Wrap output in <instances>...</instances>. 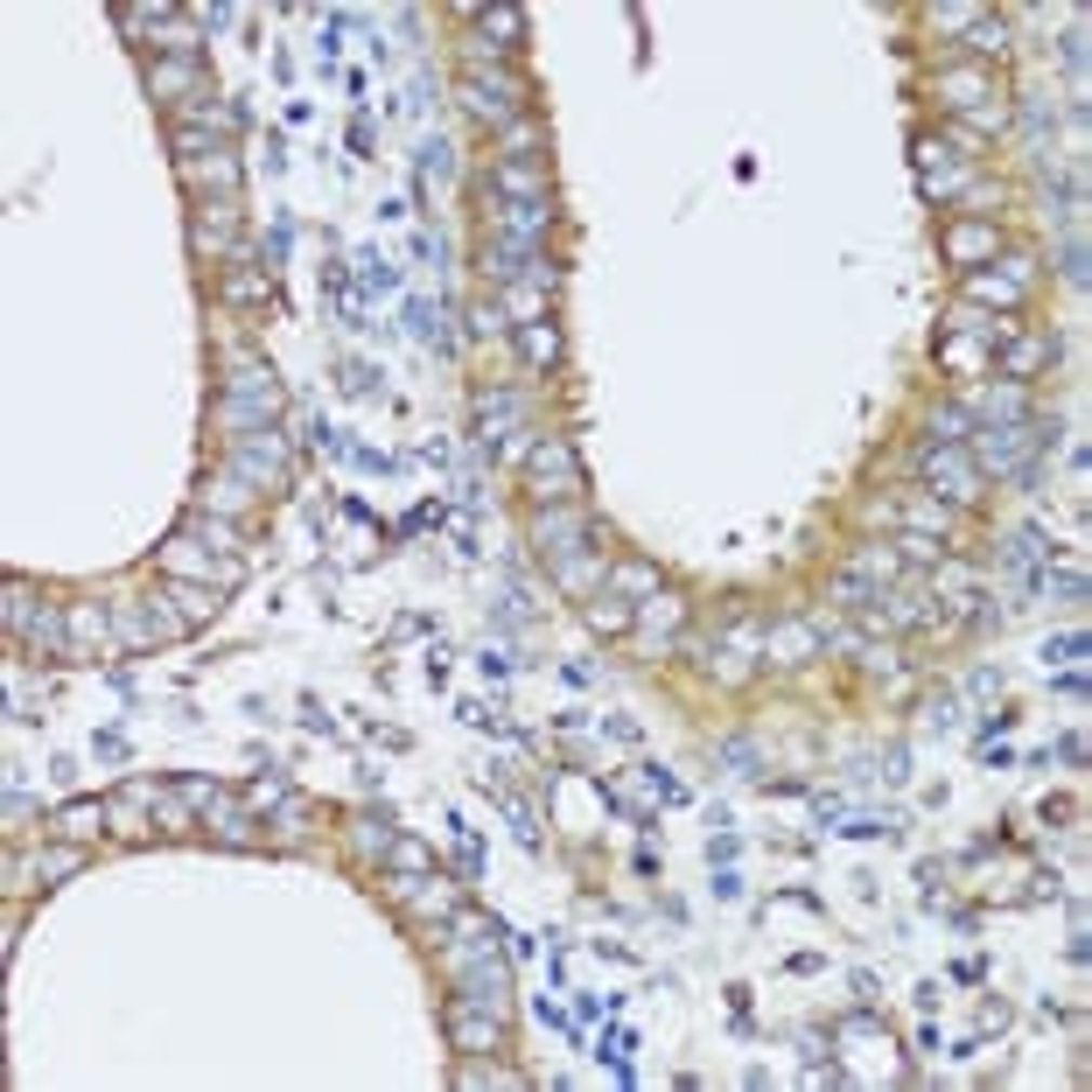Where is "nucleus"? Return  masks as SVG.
Returning <instances> with one entry per match:
<instances>
[{
    "instance_id": "1",
    "label": "nucleus",
    "mask_w": 1092,
    "mask_h": 1092,
    "mask_svg": "<svg viewBox=\"0 0 1092 1092\" xmlns=\"http://www.w3.org/2000/svg\"><path fill=\"white\" fill-rule=\"evenodd\" d=\"M973 449H981V463H973V469H995V477H1023V483H1037V463H1029V449H1043V435H1029L1023 421H1009V427H973Z\"/></svg>"
},
{
    "instance_id": "2",
    "label": "nucleus",
    "mask_w": 1092,
    "mask_h": 1092,
    "mask_svg": "<svg viewBox=\"0 0 1092 1092\" xmlns=\"http://www.w3.org/2000/svg\"><path fill=\"white\" fill-rule=\"evenodd\" d=\"M280 413V386H274V372H259V364H245V372H231L225 378V421L231 427H267Z\"/></svg>"
},
{
    "instance_id": "3",
    "label": "nucleus",
    "mask_w": 1092,
    "mask_h": 1092,
    "mask_svg": "<svg viewBox=\"0 0 1092 1092\" xmlns=\"http://www.w3.org/2000/svg\"><path fill=\"white\" fill-rule=\"evenodd\" d=\"M449 1037H455V1051H463V1057H497V1051H505V1023H497V1009H491V1001H469V995L449 1001Z\"/></svg>"
},
{
    "instance_id": "4",
    "label": "nucleus",
    "mask_w": 1092,
    "mask_h": 1092,
    "mask_svg": "<svg viewBox=\"0 0 1092 1092\" xmlns=\"http://www.w3.org/2000/svg\"><path fill=\"white\" fill-rule=\"evenodd\" d=\"M231 477L239 483H288V449H280V435L274 427H253V435H239L231 441Z\"/></svg>"
},
{
    "instance_id": "5",
    "label": "nucleus",
    "mask_w": 1092,
    "mask_h": 1092,
    "mask_svg": "<svg viewBox=\"0 0 1092 1092\" xmlns=\"http://www.w3.org/2000/svg\"><path fill=\"white\" fill-rule=\"evenodd\" d=\"M463 106L477 112V120L505 126L511 112L525 106V92H519V84H511V78H483V70H469V78H463Z\"/></svg>"
},
{
    "instance_id": "6",
    "label": "nucleus",
    "mask_w": 1092,
    "mask_h": 1092,
    "mask_svg": "<svg viewBox=\"0 0 1092 1092\" xmlns=\"http://www.w3.org/2000/svg\"><path fill=\"white\" fill-rule=\"evenodd\" d=\"M533 483H540V497H574L582 491V463H574V449L560 435L533 449Z\"/></svg>"
},
{
    "instance_id": "7",
    "label": "nucleus",
    "mask_w": 1092,
    "mask_h": 1092,
    "mask_svg": "<svg viewBox=\"0 0 1092 1092\" xmlns=\"http://www.w3.org/2000/svg\"><path fill=\"white\" fill-rule=\"evenodd\" d=\"M924 477L946 483V497H981V469H973L953 441H932V449H924Z\"/></svg>"
},
{
    "instance_id": "8",
    "label": "nucleus",
    "mask_w": 1092,
    "mask_h": 1092,
    "mask_svg": "<svg viewBox=\"0 0 1092 1092\" xmlns=\"http://www.w3.org/2000/svg\"><path fill=\"white\" fill-rule=\"evenodd\" d=\"M189 239H197V253H225V245L239 239V211H231L225 197H217V203H197V217H189Z\"/></svg>"
},
{
    "instance_id": "9",
    "label": "nucleus",
    "mask_w": 1092,
    "mask_h": 1092,
    "mask_svg": "<svg viewBox=\"0 0 1092 1092\" xmlns=\"http://www.w3.org/2000/svg\"><path fill=\"white\" fill-rule=\"evenodd\" d=\"M491 189L505 203H546V169H540V161H497Z\"/></svg>"
},
{
    "instance_id": "10",
    "label": "nucleus",
    "mask_w": 1092,
    "mask_h": 1092,
    "mask_svg": "<svg viewBox=\"0 0 1092 1092\" xmlns=\"http://www.w3.org/2000/svg\"><path fill=\"white\" fill-rule=\"evenodd\" d=\"M183 175H189L197 189H225V197L239 189V161H231V147H225V141H217V147H203V155H189V161H183Z\"/></svg>"
},
{
    "instance_id": "11",
    "label": "nucleus",
    "mask_w": 1092,
    "mask_h": 1092,
    "mask_svg": "<svg viewBox=\"0 0 1092 1092\" xmlns=\"http://www.w3.org/2000/svg\"><path fill=\"white\" fill-rule=\"evenodd\" d=\"M546 203H497V239H511V245H540L546 239Z\"/></svg>"
},
{
    "instance_id": "12",
    "label": "nucleus",
    "mask_w": 1092,
    "mask_h": 1092,
    "mask_svg": "<svg viewBox=\"0 0 1092 1092\" xmlns=\"http://www.w3.org/2000/svg\"><path fill=\"white\" fill-rule=\"evenodd\" d=\"M1023 288H1029V259H1009V274H973L967 280V294L973 302H1023Z\"/></svg>"
},
{
    "instance_id": "13",
    "label": "nucleus",
    "mask_w": 1092,
    "mask_h": 1092,
    "mask_svg": "<svg viewBox=\"0 0 1092 1092\" xmlns=\"http://www.w3.org/2000/svg\"><path fill=\"white\" fill-rule=\"evenodd\" d=\"M519 350H525V364H533V372H546V364H560V330H554V322H519Z\"/></svg>"
},
{
    "instance_id": "14",
    "label": "nucleus",
    "mask_w": 1092,
    "mask_h": 1092,
    "mask_svg": "<svg viewBox=\"0 0 1092 1092\" xmlns=\"http://www.w3.org/2000/svg\"><path fill=\"white\" fill-rule=\"evenodd\" d=\"M946 253L959 259V267H973L981 253H995V225H953L946 231Z\"/></svg>"
},
{
    "instance_id": "15",
    "label": "nucleus",
    "mask_w": 1092,
    "mask_h": 1092,
    "mask_svg": "<svg viewBox=\"0 0 1092 1092\" xmlns=\"http://www.w3.org/2000/svg\"><path fill=\"white\" fill-rule=\"evenodd\" d=\"M197 84H203L197 64H155V70H147V92H161V98H169V92H197Z\"/></svg>"
},
{
    "instance_id": "16",
    "label": "nucleus",
    "mask_w": 1092,
    "mask_h": 1092,
    "mask_svg": "<svg viewBox=\"0 0 1092 1092\" xmlns=\"http://www.w3.org/2000/svg\"><path fill=\"white\" fill-rule=\"evenodd\" d=\"M1043 358H1057V344H1051V336H1029V344H1015V350H1009V364H1001V378H1029V372H1037Z\"/></svg>"
},
{
    "instance_id": "17",
    "label": "nucleus",
    "mask_w": 1092,
    "mask_h": 1092,
    "mask_svg": "<svg viewBox=\"0 0 1092 1092\" xmlns=\"http://www.w3.org/2000/svg\"><path fill=\"white\" fill-rule=\"evenodd\" d=\"M918 161H924V189H953L959 183V169L946 161V147H938V141H918Z\"/></svg>"
},
{
    "instance_id": "18",
    "label": "nucleus",
    "mask_w": 1092,
    "mask_h": 1092,
    "mask_svg": "<svg viewBox=\"0 0 1092 1092\" xmlns=\"http://www.w3.org/2000/svg\"><path fill=\"white\" fill-rule=\"evenodd\" d=\"M407 322H413V336H421V344H435V350L449 344V322H441V308H435V302H413V308H407Z\"/></svg>"
},
{
    "instance_id": "19",
    "label": "nucleus",
    "mask_w": 1092,
    "mask_h": 1092,
    "mask_svg": "<svg viewBox=\"0 0 1092 1092\" xmlns=\"http://www.w3.org/2000/svg\"><path fill=\"white\" fill-rule=\"evenodd\" d=\"M483 36H505V50H511V42H525V14L519 8H483Z\"/></svg>"
},
{
    "instance_id": "20",
    "label": "nucleus",
    "mask_w": 1092,
    "mask_h": 1092,
    "mask_svg": "<svg viewBox=\"0 0 1092 1092\" xmlns=\"http://www.w3.org/2000/svg\"><path fill=\"white\" fill-rule=\"evenodd\" d=\"M267 294H274V288H267V274H245V267H239V274H225V302H267Z\"/></svg>"
},
{
    "instance_id": "21",
    "label": "nucleus",
    "mask_w": 1092,
    "mask_h": 1092,
    "mask_svg": "<svg viewBox=\"0 0 1092 1092\" xmlns=\"http://www.w3.org/2000/svg\"><path fill=\"white\" fill-rule=\"evenodd\" d=\"M588 624H596V630H624V624H630V610H624L616 596H596V602H588Z\"/></svg>"
},
{
    "instance_id": "22",
    "label": "nucleus",
    "mask_w": 1092,
    "mask_h": 1092,
    "mask_svg": "<svg viewBox=\"0 0 1092 1092\" xmlns=\"http://www.w3.org/2000/svg\"><path fill=\"white\" fill-rule=\"evenodd\" d=\"M98 820H106L98 805H64V813H56V826H64V834H98Z\"/></svg>"
},
{
    "instance_id": "23",
    "label": "nucleus",
    "mask_w": 1092,
    "mask_h": 1092,
    "mask_svg": "<svg viewBox=\"0 0 1092 1092\" xmlns=\"http://www.w3.org/2000/svg\"><path fill=\"white\" fill-rule=\"evenodd\" d=\"M350 267H358V280H364V288H392V280H400V274H392V267H386V259H378V253H358V259H350Z\"/></svg>"
},
{
    "instance_id": "24",
    "label": "nucleus",
    "mask_w": 1092,
    "mask_h": 1092,
    "mask_svg": "<svg viewBox=\"0 0 1092 1092\" xmlns=\"http://www.w3.org/2000/svg\"><path fill=\"white\" fill-rule=\"evenodd\" d=\"M1001 42H1009V36H1001V22H973L967 28V50H981V56H1001Z\"/></svg>"
},
{
    "instance_id": "25",
    "label": "nucleus",
    "mask_w": 1092,
    "mask_h": 1092,
    "mask_svg": "<svg viewBox=\"0 0 1092 1092\" xmlns=\"http://www.w3.org/2000/svg\"><path fill=\"white\" fill-rule=\"evenodd\" d=\"M1057 658H1086V630H1065V638L1043 644V666H1057Z\"/></svg>"
},
{
    "instance_id": "26",
    "label": "nucleus",
    "mask_w": 1092,
    "mask_h": 1092,
    "mask_svg": "<svg viewBox=\"0 0 1092 1092\" xmlns=\"http://www.w3.org/2000/svg\"><path fill=\"white\" fill-rule=\"evenodd\" d=\"M616 582H624L630 596H658V574L652 568H616Z\"/></svg>"
},
{
    "instance_id": "27",
    "label": "nucleus",
    "mask_w": 1092,
    "mask_h": 1092,
    "mask_svg": "<svg viewBox=\"0 0 1092 1092\" xmlns=\"http://www.w3.org/2000/svg\"><path fill=\"white\" fill-rule=\"evenodd\" d=\"M469 322H477V336H497V330H505V308H497V302H477V308H469Z\"/></svg>"
},
{
    "instance_id": "28",
    "label": "nucleus",
    "mask_w": 1092,
    "mask_h": 1092,
    "mask_svg": "<svg viewBox=\"0 0 1092 1092\" xmlns=\"http://www.w3.org/2000/svg\"><path fill=\"white\" fill-rule=\"evenodd\" d=\"M421 169H427V175H449V169H455V161H449V141H427V147H421Z\"/></svg>"
},
{
    "instance_id": "29",
    "label": "nucleus",
    "mask_w": 1092,
    "mask_h": 1092,
    "mask_svg": "<svg viewBox=\"0 0 1092 1092\" xmlns=\"http://www.w3.org/2000/svg\"><path fill=\"white\" fill-rule=\"evenodd\" d=\"M78 862H84V854H70V848H64V854H42V862H36V876H70Z\"/></svg>"
},
{
    "instance_id": "30",
    "label": "nucleus",
    "mask_w": 1092,
    "mask_h": 1092,
    "mask_svg": "<svg viewBox=\"0 0 1092 1092\" xmlns=\"http://www.w3.org/2000/svg\"><path fill=\"white\" fill-rule=\"evenodd\" d=\"M1065 280H1071V288H1079V280H1086V245H1079V239L1065 245Z\"/></svg>"
}]
</instances>
